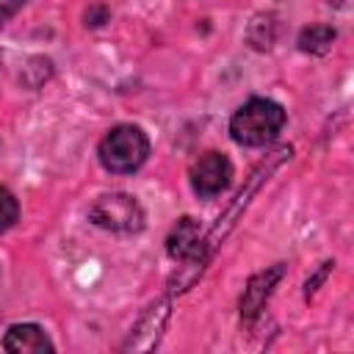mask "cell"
I'll use <instances>...</instances> for the list:
<instances>
[{"label": "cell", "mask_w": 354, "mask_h": 354, "mask_svg": "<svg viewBox=\"0 0 354 354\" xmlns=\"http://www.w3.org/2000/svg\"><path fill=\"white\" fill-rule=\"evenodd\" d=\"M282 124H285L282 105L263 100V97H254L235 111V116L230 122V133L243 147H263L271 138H277Z\"/></svg>", "instance_id": "1"}, {"label": "cell", "mask_w": 354, "mask_h": 354, "mask_svg": "<svg viewBox=\"0 0 354 354\" xmlns=\"http://www.w3.org/2000/svg\"><path fill=\"white\" fill-rule=\"evenodd\" d=\"M149 155V141L147 136L133 127V124H119L113 127L102 144H100V160L108 171L113 174H127L136 171Z\"/></svg>", "instance_id": "2"}, {"label": "cell", "mask_w": 354, "mask_h": 354, "mask_svg": "<svg viewBox=\"0 0 354 354\" xmlns=\"http://www.w3.org/2000/svg\"><path fill=\"white\" fill-rule=\"evenodd\" d=\"M88 218L111 232H136L144 224V210L127 194H105L91 205Z\"/></svg>", "instance_id": "3"}, {"label": "cell", "mask_w": 354, "mask_h": 354, "mask_svg": "<svg viewBox=\"0 0 354 354\" xmlns=\"http://www.w3.org/2000/svg\"><path fill=\"white\" fill-rule=\"evenodd\" d=\"M230 177H232V166L221 152H205L191 166V188L202 199H210V196L221 194L230 185Z\"/></svg>", "instance_id": "4"}, {"label": "cell", "mask_w": 354, "mask_h": 354, "mask_svg": "<svg viewBox=\"0 0 354 354\" xmlns=\"http://www.w3.org/2000/svg\"><path fill=\"white\" fill-rule=\"evenodd\" d=\"M3 348L11 354H44V351H53V343L36 324H17L8 329Z\"/></svg>", "instance_id": "5"}, {"label": "cell", "mask_w": 354, "mask_h": 354, "mask_svg": "<svg viewBox=\"0 0 354 354\" xmlns=\"http://www.w3.org/2000/svg\"><path fill=\"white\" fill-rule=\"evenodd\" d=\"M279 277H282V266H274V268L252 277V282H249V288L243 290V299H241V315L243 318H254L260 313V307L266 304V299H268V293H271V288L277 285Z\"/></svg>", "instance_id": "6"}, {"label": "cell", "mask_w": 354, "mask_h": 354, "mask_svg": "<svg viewBox=\"0 0 354 354\" xmlns=\"http://www.w3.org/2000/svg\"><path fill=\"white\" fill-rule=\"evenodd\" d=\"M166 249L177 260H188L194 254L199 257V224L194 218H180L166 241Z\"/></svg>", "instance_id": "7"}, {"label": "cell", "mask_w": 354, "mask_h": 354, "mask_svg": "<svg viewBox=\"0 0 354 354\" xmlns=\"http://www.w3.org/2000/svg\"><path fill=\"white\" fill-rule=\"evenodd\" d=\"M335 41V30L329 25H310L301 30L299 36V47L304 53H315V55H324Z\"/></svg>", "instance_id": "8"}, {"label": "cell", "mask_w": 354, "mask_h": 354, "mask_svg": "<svg viewBox=\"0 0 354 354\" xmlns=\"http://www.w3.org/2000/svg\"><path fill=\"white\" fill-rule=\"evenodd\" d=\"M19 216V205L8 188H0V232L8 230Z\"/></svg>", "instance_id": "9"}, {"label": "cell", "mask_w": 354, "mask_h": 354, "mask_svg": "<svg viewBox=\"0 0 354 354\" xmlns=\"http://www.w3.org/2000/svg\"><path fill=\"white\" fill-rule=\"evenodd\" d=\"M22 3H25V0H0V22H6Z\"/></svg>", "instance_id": "10"}, {"label": "cell", "mask_w": 354, "mask_h": 354, "mask_svg": "<svg viewBox=\"0 0 354 354\" xmlns=\"http://www.w3.org/2000/svg\"><path fill=\"white\" fill-rule=\"evenodd\" d=\"M329 3H332V6H343L346 0H329Z\"/></svg>", "instance_id": "11"}]
</instances>
